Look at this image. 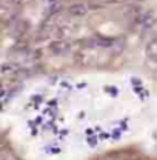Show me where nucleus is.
Masks as SVG:
<instances>
[{
  "instance_id": "1",
  "label": "nucleus",
  "mask_w": 157,
  "mask_h": 160,
  "mask_svg": "<svg viewBox=\"0 0 157 160\" xmlns=\"http://www.w3.org/2000/svg\"><path fill=\"white\" fill-rule=\"evenodd\" d=\"M69 49H71V46L65 40H56V42L49 43V51L53 54H59V56L60 54H66V52H69Z\"/></svg>"
},
{
  "instance_id": "2",
  "label": "nucleus",
  "mask_w": 157,
  "mask_h": 160,
  "mask_svg": "<svg viewBox=\"0 0 157 160\" xmlns=\"http://www.w3.org/2000/svg\"><path fill=\"white\" fill-rule=\"evenodd\" d=\"M68 12L71 16H77V17L78 16H85L88 12V6L85 3H74V5H71L68 8Z\"/></svg>"
},
{
  "instance_id": "3",
  "label": "nucleus",
  "mask_w": 157,
  "mask_h": 160,
  "mask_svg": "<svg viewBox=\"0 0 157 160\" xmlns=\"http://www.w3.org/2000/svg\"><path fill=\"white\" fill-rule=\"evenodd\" d=\"M146 57L151 60H157V37L148 42V45H146Z\"/></svg>"
},
{
  "instance_id": "4",
  "label": "nucleus",
  "mask_w": 157,
  "mask_h": 160,
  "mask_svg": "<svg viewBox=\"0 0 157 160\" xmlns=\"http://www.w3.org/2000/svg\"><path fill=\"white\" fill-rule=\"evenodd\" d=\"M26 2H29V0H11V3H14V5H23Z\"/></svg>"
}]
</instances>
